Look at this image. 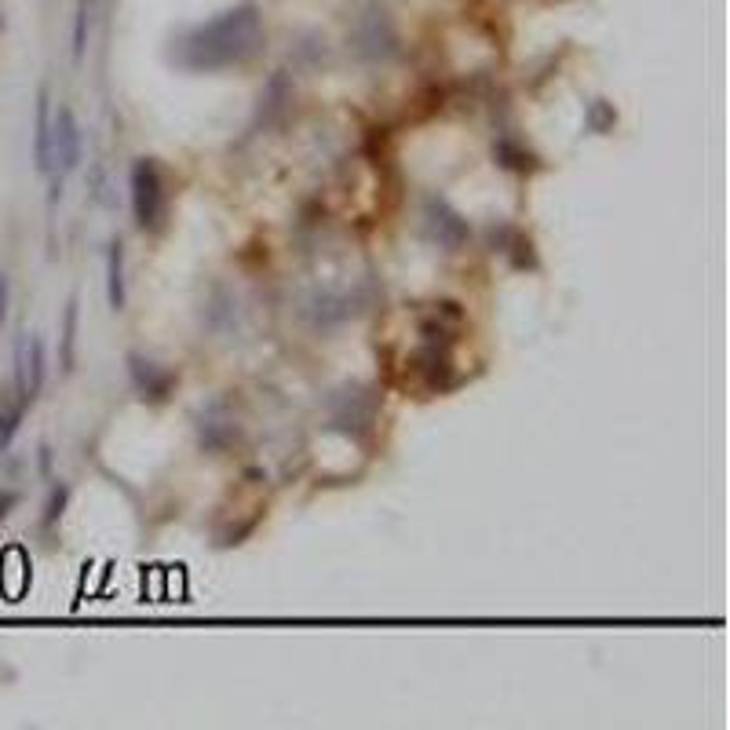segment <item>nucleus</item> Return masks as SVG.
Returning a JSON list of instances; mask_svg holds the SVG:
<instances>
[{"instance_id": "2", "label": "nucleus", "mask_w": 730, "mask_h": 730, "mask_svg": "<svg viewBox=\"0 0 730 730\" xmlns=\"http://www.w3.org/2000/svg\"><path fill=\"white\" fill-rule=\"evenodd\" d=\"M347 48L362 59V63L387 66L402 55V37H398V26L387 8L380 4H362L351 15V26H347Z\"/></svg>"}, {"instance_id": "6", "label": "nucleus", "mask_w": 730, "mask_h": 730, "mask_svg": "<svg viewBox=\"0 0 730 730\" xmlns=\"http://www.w3.org/2000/svg\"><path fill=\"white\" fill-rule=\"evenodd\" d=\"M48 376V351L37 333H23L15 340V395L18 402H34Z\"/></svg>"}, {"instance_id": "12", "label": "nucleus", "mask_w": 730, "mask_h": 730, "mask_svg": "<svg viewBox=\"0 0 730 730\" xmlns=\"http://www.w3.org/2000/svg\"><path fill=\"white\" fill-rule=\"evenodd\" d=\"M494 157H497V165H501V168H508V172H518V176H529V172H537V168H541V157H537L534 150H526L515 136L497 139Z\"/></svg>"}, {"instance_id": "20", "label": "nucleus", "mask_w": 730, "mask_h": 730, "mask_svg": "<svg viewBox=\"0 0 730 730\" xmlns=\"http://www.w3.org/2000/svg\"><path fill=\"white\" fill-rule=\"evenodd\" d=\"M8 307H12V282H8V274L0 271V329L8 322Z\"/></svg>"}, {"instance_id": "10", "label": "nucleus", "mask_w": 730, "mask_h": 730, "mask_svg": "<svg viewBox=\"0 0 730 730\" xmlns=\"http://www.w3.org/2000/svg\"><path fill=\"white\" fill-rule=\"evenodd\" d=\"M34 165L37 172H52V92L41 88L34 110Z\"/></svg>"}, {"instance_id": "17", "label": "nucleus", "mask_w": 730, "mask_h": 730, "mask_svg": "<svg viewBox=\"0 0 730 730\" xmlns=\"http://www.w3.org/2000/svg\"><path fill=\"white\" fill-rule=\"evenodd\" d=\"M622 121V114H617V106L610 103V99H592V103L585 106V128L592 136H610Z\"/></svg>"}, {"instance_id": "19", "label": "nucleus", "mask_w": 730, "mask_h": 730, "mask_svg": "<svg viewBox=\"0 0 730 730\" xmlns=\"http://www.w3.org/2000/svg\"><path fill=\"white\" fill-rule=\"evenodd\" d=\"M23 417H26V402L0 409V453L12 446V438L18 435V427H23Z\"/></svg>"}, {"instance_id": "9", "label": "nucleus", "mask_w": 730, "mask_h": 730, "mask_svg": "<svg viewBox=\"0 0 730 730\" xmlns=\"http://www.w3.org/2000/svg\"><path fill=\"white\" fill-rule=\"evenodd\" d=\"M197 443L205 449H213V453H223L238 443V420L230 413L227 402H208L202 413H197Z\"/></svg>"}, {"instance_id": "4", "label": "nucleus", "mask_w": 730, "mask_h": 730, "mask_svg": "<svg viewBox=\"0 0 730 730\" xmlns=\"http://www.w3.org/2000/svg\"><path fill=\"white\" fill-rule=\"evenodd\" d=\"M420 223H424V234L432 238L435 245H443L446 253H457V248H464L468 242H472V223H468L464 213H457L453 202L443 194L424 197Z\"/></svg>"}, {"instance_id": "3", "label": "nucleus", "mask_w": 730, "mask_h": 730, "mask_svg": "<svg viewBox=\"0 0 730 730\" xmlns=\"http://www.w3.org/2000/svg\"><path fill=\"white\" fill-rule=\"evenodd\" d=\"M128 202H132V219L143 234H157L168 216L165 176L154 157H136L128 168Z\"/></svg>"}, {"instance_id": "21", "label": "nucleus", "mask_w": 730, "mask_h": 730, "mask_svg": "<svg viewBox=\"0 0 730 730\" xmlns=\"http://www.w3.org/2000/svg\"><path fill=\"white\" fill-rule=\"evenodd\" d=\"M18 501H23V494H18V489H0V523L12 515V508H18Z\"/></svg>"}, {"instance_id": "13", "label": "nucleus", "mask_w": 730, "mask_h": 730, "mask_svg": "<svg viewBox=\"0 0 730 730\" xmlns=\"http://www.w3.org/2000/svg\"><path fill=\"white\" fill-rule=\"evenodd\" d=\"M202 318H205V325L213 329V333H223V329L234 325V318H238V299H234V293H227L223 285H216L213 296H208Z\"/></svg>"}, {"instance_id": "23", "label": "nucleus", "mask_w": 730, "mask_h": 730, "mask_svg": "<svg viewBox=\"0 0 730 730\" xmlns=\"http://www.w3.org/2000/svg\"><path fill=\"white\" fill-rule=\"evenodd\" d=\"M0 29H4V18H0Z\"/></svg>"}, {"instance_id": "18", "label": "nucleus", "mask_w": 730, "mask_h": 730, "mask_svg": "<svg viewBox=\"0 0 730 730\" xmlns=\"http://www.w3.org/2000/svg\"><path fill=\"white\" fill-rule=\"evenodd\" d=\"M66 504H69V486H66V483H55L52 489H48V501H44L41 526H44V529H52V526L59 523V518H63Z\"/></svg>"}, {"instance_id": "8", "label": "nucleus", "mask_w": 730, "mask_h": 730, "mask_svg": "<svg viewBox=\"0 0 730 730\" xmlns=\"http://www.w3.org/2000/svg\"><path fill=\"white\" fill-rule=\"evenodd\" d=\"M81 150H85V136H81V121L69 106H59V114L52 117V172L55 179H63L81 165Z\"/></svg>"}, {"instance_id": "1", "label": "nucleus", "mask_w": 730, "mask_h": 730, "mask_svg": "<svg viewBox=\"0 0 730 730\" xmlns=\"http://www.w3.org/2000/svg\"><path fill=\"white\" fill-rule=\"evenodd\" d=\"M264 41V15L253 0H242L205 23L179 29L168 48V63L187 74H219V69L253 63Z\"/></svg>"}, {"instance_id": "22", "label": "nucleus", "mask_w": 730, "mask_h": 730, "mask_svg": "<svg viewBox=\"0 0 730 730\" xmlns=\"http://www.w3.org/2000/svg\"><path fill=\"white\" fill-rule=\"evenodd\" d=\"M48 468H52V449L41 446V472L48 475Z\"/></svg>"}, {"instance_id": "5", "label": "nucleus", "mask_w": 730, "mask_h": 730, "mask_svg": "<svg viewBox=\"0 0 730 730\" xmlns=\"http://www.w3.org/2000/svg\"><path fill=\"white\" fill-rule=\"evenodd\" d=\"M329 427H340V432H369L376 420V395L362 384H347L329 398Z\"/></svg>"}, {"instance_id": "7", "label": "nucleus", "mask_w": 730, "mask_h": 730, "mask_svg": "<svg viewBox=\"0 0 730 730\" xmlns=\"http://www.w3.org/2000/svg\"><path fill=\"white\" fill-rule=\"evenodd\" d=\"M128 380H132V387L139 395L146 398V402L162 406L172 398V392L179 387V373L176 369H168L162 362H154V358L139 355V351H128Z\"/></svg>"}, {"instance_id": "15", "label": "nucleus", "mask_w": 730, "mask_h": 730, "mask_svg": "<svg viewBox=\"0 0 730 730\" xmlns=\"http://www.w3.org/2000/svg\"><path fill=\"white\" fill-rule=\"evenodd\" d=\"M92 18H95V0H77L74 8V41H69V52H74V63L81 66L88 55V34H92Z\"/></svg>"}, {"instance_id": "11", "label": "nucleus", "mask_w": 730, "mask_h": 730, "mask_svg": "<svg viewBox=\"0 0 730 730\" xmlns=\"http://www.w3.org/2000/svg\"><path fill=\"white\" fill-rule=\"evenodd\" d=\"M106 299L110 311H125L128 304V289H125V242L114 238L106 248Z\"/></svg>"}, {"instance_id": "14", "label": "nucleus", "mask_w": 730, "mask_h": 730, "mask_svg": "<svg viewBox=\"0 0 730 730\" xmlns=\"http://www.w3.org/2000/svg\"><path fill=\"white\" fill-rule=\"evenodd\" d=\"M293 99V85H289L285 69H278V74L271 77V81L264 85V92H259V114L267 110L264 121H271V117H278L285 110V103Z\"/></svg>"}, {"instance_id": "16", "label": "nucleus", "mask_w": 730, "mask_h": 730, "mask_svg": "<svg viewBox=\"0 0 730 730\" xmlns=\"http://www.w3.org/2000/svg\"><path fill=\"white\" fill-rule=\"evenodd\" d=\"M77 322H81V304H77V296H69L63 311V344H59V358H63L66 373L74 369V358H77Z\"/></svg>"}]
</instances>
